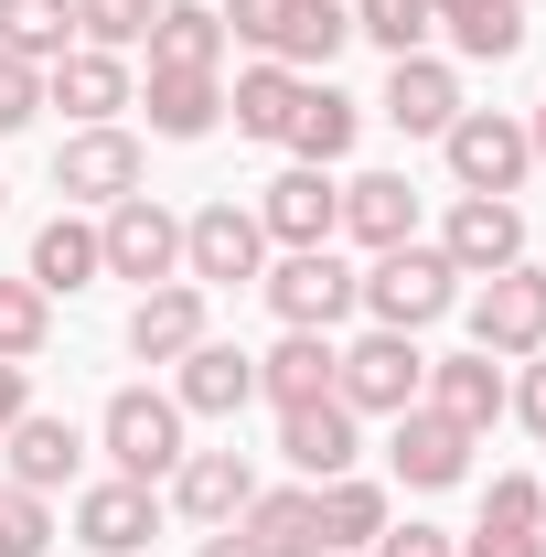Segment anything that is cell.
Here are the masks:
<instances>
[{"mask_svg": "<svg viewBox=\"0 0 546 557\" xmlns=\"http://www.w3.org/2000/svg\"><path fill=\"white\" fill-rule=\"evenodd\" d=\"M353 300L375 311V333H429V322L461 300V269H450L439 247H418V236H408V247H386L375 269L353 278Z\"/></svg>", "mask_w": 546, "mask_h": 557, "instance_id": "6da1fadb", "label": "cell"}, {"mask_svg": "<svg viewBox=\"0 0 546 557\" xmlns=\"http://www.w3.org/2000/svg\"><path fill=\"white\" fill-rule=\"evenodd\" d=\"M418 386H429V354H418V333H364V344L333 354V397L353 418H408Z\"/></svg>", "mask_w": 546, "mask_h": 557, "instance_id": "7a4b0ae2", "label": "cell"}, {"mask_svg": "<svg viewBox=\"0 0 546 557\" xmlns=\"http://www.w3.org/2000/svg\"><path fill=\"white\" fill-rule=\"evenodd\" d=\"M97 440H108V461H119L129 483H172V472H183V397H161V386H119L108 418H97Z\"/></svg>", "mask_w": 546, "mask_h": 557, "instance_id": "3957f363", "label": "cell"}, {"mask_svg": "<svg viewBox=\"0 0 546 557\" xmlns=\"http://www.w3.org/2000/svg\"><path fill=\"white\" fill-rule=\"evenodd\" d=\"M269 269V225H258V205H204L194 225H183V278L194 289H247V278Z\"/></svg>", "mask_w": 546, "mask_h": 557, "instance_id": "277c9868", "label": "cell"}, {"mask_svg": "<svg viewBox=\"0 0 546 557\" xmlns=\"http://www.w3.org/2000/svg\"><path fill=\"white\" fill-rule=\"evenodd\" d=\"M439 150H450L461 194H514V183L536 172V139H525V119H504V108H461V119L439 129Z\"/></svg>", "mask_w": 546, "mask_h": 557, "instance_id": "5b68a950", "label": "cell"}, {"mask_svg": "<svg viewBox=\"0 0 546 557\" xmlns=\"http://www.w3.org/2000/svg\"><path fill=\"white\" fill-rule=\"evenodd\" d=\"M472 354H493V364L504 354H546V269L514 258V269H493L472 289Z\"/></svg>", "mask_w": 546, "mask_h": 557, "instance_id": "8992f818", "label": "cell"}, {"mask_svg": "<svg viewBox=\"0 0 546 557\" xmlns=\"http://www.w3.org/2000/svg\"><path fill=\"white\" fill-rule=\"evenodd\" d=\"M258 289H269V311L289 333H333L343 311H353V269H343L333 247H289L278 269H258Z\"/></svg>", "mask_w": 546, "mask_h": 557, "instance_id": "52a82bcc", "label": "cell"}, {"mask_svg": "<svg viewBox=\"0 0 546 557\" xmlns=\"http://www.w3.org/2000/svg\"><path fill=\"white\" fill-rule=\"evenodd\" d=\"M97 258H108V278H139V289L183 278V214H161L150 194L108 205V225H97Z\"/></svg>", "mask_w": 546, "mask_h": 557, "instance_id": "ba28073f", "label": "cell"}, {"mask_svg": "<svg viewBox=\"0 0 546 557\" xmlns=\"http://www.w3.org/2000/svg\"><path fill=\"white\" fill-rule=\"evenodd\" d=\"M258 225H269V247H333L343 236V183L322 161H289L269 194H258Z\"/></svg>", "mask_w": 546, "mask_h": 557, "instance_id": "9c48e42d", "label": "cell"}, {"mask_svg": "<svg viewBox=\"0 0 546 557\" xmlns=\"http://www.w3.org/2000/svg\"><path fill=\"white\" fill-rule=\"evenodd\" d=\"M54 194L65 205H129L139 194V139L108 119V129H75L65 150H54Z\"/></svg>", "mask_w": 546, "mask_h": 557, "instance_id": "30bf717a", "label": "cell"}, {"mask_svg": "<svg viewBox=\"0 0 546 557\" xmlns=\"http://www.w3.org/2000/svg\"><path fill=\"white\" fill-rule=\"evenodd\" d=\"M439 258L461 278H493L525 258V214H514V194H461L450 205V225H439Z\"/></svg>", "mask_w": 546, "mask_h": 557, "instance_id": "8fae6325", "label": "cell"}, {"mask_svg": "<svg viewBox=\"0 0 546 557\" xmlns=\"http://www.w3.org/2000/svg\"><path fill=\"white\" fill-rule=\"evenodd\" d=\"M75 536L97 557H139L161 536V483H129V472H108V483L75 493Z\"/></svg>", "mask_w": 546, "mask_h": 557, "instance_id": "7c38bea8", "label": "cell"}, {"mask_svg": "<svg viewBox=\"0 0 546 557\" xmlns=\"http://www.w3.org/2000/svg\"><path fill=\"white\" fill-rule=\"evenodd\" d=\"M258 504V472H247V450H183V472H172V515L183 525H236Z\"/></svg>", "mask_w": 546, "mask_h": 557, "instance_id": "4fadbf2b", "label": "cell"}, {"mask_svg": "<svg viewBox=\"0 0 546 557\" xmlns=\"http://www.w3.org/2000/svg\"><path fill=\"white\" fill-rule=\"evenodd\" d=\"M418 408H439L450 418V429H493V418L514 408V386H504V364H493V354H439V364H429V386H418Z\"/></svg>", "mask_w": 546, "mask_h": 557, "instance_id": "5bb4252c", "label": "cell"}, {"mask_svg": "<svg viewBox=\"0 0 546 557\" xmlns=\"http://www.w3.org/2000/svg\"><path fill=\"white\" fill-rule=\"evenodd\" d=\"M353 429L364 418L343 408V397H311V408H278V450H289L300 483H333V472H353V450H364Z\"/></svg>", "mask_w": 546, "mask_h": 557, "instance_id": "9a60e30c", "label": "cell"}, {"mask_svg": "<svg viewBox=\"0 0 546 557\" xmlns=\"http://www.w3.org/2000/svg\"><path fill=\"white\" fill-rule=\"evenodd\" d=\"M386 461H397V483L408 493H450L472 472V429H450L439 408H408L397 418V440H386Z\"/></svg>", "mask_w": 546, "mask_h": 557, "instance_id": "2e32d148", "label": "cell"}, {"mask_svg": "<svg viewBox=\"0 0 546 557\" xmlns=\"http://www.w3.org/2000/svg\"><path fill=\"white\" fill-rule=\"evenodd\" d=\"M44 97H54L65 119H86V129H108V119L129 108V65H119V54H97V44H65V54L44 65Z\"/></svg>", "mask_w": 546, "mask_h": 557, "instance_id": "e0dca14e", "label": "cell"}, {"mask_svg": "<svg viewBox=\"0 0 546 557\" xmlns=\"http://www.w3.org/2000/svg\"><path fill=\"white\" fill-rule=\"evenodd\" d=\"M194 344H204V289H194V278L139 289V311H129V354L139 364H183Z\"/></svg>", "mask_w": 546, "mask_h": 557, "instance_id": "ac0fdd59", "label": "cell"}, {"mask_svg": "<svg viewBox=\"0 0 546 557\" xmlns=\"http://www.w3.org/2000/svg\"><path fill=\"white\" fill-rule=\"evenodd\" d=\"M353 129H364V108H353V97H343L333 75H300V97H289V161H322V172H333L343 150H353Z\"/></svg>", "mask_w": 546, "mask_h": 557, "instance_id": "d6986e66", "label": "cell"}, {"mask_svg": "<svg viewBox=\"0 0 546 557\" xmlns=\"http://www.w3.org/2000/svg\"><path fill=\"white\" fill-rule=\"evenodd\" d=\"M386 119L408 139H439L461 119V75L439 65V54H397V65H386Z\"/></svg>", "mask_w": 546, "mask_h": 557, "instance_id": "ffe728a7", "label": "cell"}, {"mask_svg": "<svg viewBox=\"0 0 546 557\" xmlns=\"http://www.w3.org/2000/svg\"><path fill=\"white\" fill-rule=\"evenodd\" d=\"M172 397H183V418H236L247 397H258V354H236V344H194L183 354V375H172Z\"/></svg>", "mask_w": 546, "mask_h": 557, "instance_id": "44dd1931", "label": "cell"}, {"mask_svg": "<svg viewBox=\"0 0 546 557\" xmlns=\"http://www.w3.org/2000/svg\"><path fill=\"white\" fill-rule=\"evenodd\" d=\"M343 236L353 247H408L418 236V194H408V172H364V183H343Z\"/></svg>", "mask_w": 546, "mask_h": 557, "instance_id": "7402d4cb", "label": "cell"}, {"mask_svg": "<svg viewBox=\"0 0 546 557\" xmlns=\"http://www.w3.org/2000/svg\"><path fill=\"white\" fill-rule=\"evenodd\" d=\"M0 440H11V483H22V493H54V483H75V461H86V440H75V418H54V408L11 418Z\"/></svg>", "mask_w": 546, "mask_h": 557, "instance_id": "603a6c76", "label": "cell"}, {"mask_svg": "<svg viewBox=\"0 0 546 557\" xmlns=\"http://www.w3.org/2000/svg\"><path fill=\"white\" fill-rule=\"evenodd\" d=\"M214 65H225L214 0H161V22H150V75H214Z\"/></svg>", "mask_w": 546, "mask_h": 557, "instance_id": "cb8c5ba5", "label": "cell"}, {"mask_svg": "<svg viewBox=\"0 0 546 557\" xmlns=\"http://www.w3.org/2000/svg\"><path fill=\"white\" fill-rule=\"evenodd\" d=\"M258 397H269V408L333 397V333H278V344L258 354Z\"/></svg>", "mask_w": 546, "mask_h": 557, "instance_id": "d4e9b609", "label": "cell"}, {"mask_svg": "<svg viewBox=\"0 0 546 557\" xmlns=\"http://www.w3.org/2000/svg\"><path fill=\"white\" fill-rule=\"evenodd\" d=\"M311 515H322V557L333 547H375L397 515H386V483H364V472H333V483H311Z\"/></svg>", "mask_w": 546, "mask_h": 557, "instance_id": "484cf974", "label": "cell"}, {"mask_svg": "<svg viewBox=\"0 0 546 557\" xmlns=\"http://www.w3.org/2000/svg\"><path fill=\"white\" fill-rule=\"evenodd\" d=\"M236 536H247L258 557H322V515H311V483L258 493V504L236 515Z\"/></svg>", "mask_w": 546, "mask_h": 557, "instance_id": "4316f807", "label": "cell"}, {"mask_svg": "<svg viewBox=\"0 0 546 557\" xmlns=\"http://www.w3.org/2000/svg\"><path fill=\"white\" fill-rule=\"evenodd\" d=\"M33 289L44 300H65V289H86V278H108V258H97V225H75V214H54L44 236H33Z\"/></svg>", "mask_w": 546, "mask_h": 557, "instance_id": "83f0119b", "label": "cell"}, {"mask_svg": "<svg viewBox=\"0 0 546 557\" xmlns=\"http://www.w3.org/2000/svg\"><path fill=\"white\" fill-rule=\"evenodd\" d=\"M343 44H353V0H289V33H278L289 75H333Z\"/></svg>", "mask_w": 546, "mask_h": 557, "instance_id": "f1b7e54d", "label": "cell"}, {"mask_svg": "<svg viewBox=\"0 0 546 557\" xmlns=\"http://www.w3.org/2000/svg\"><path fill=\"white\" fill-rule=\"evenodd\" d=\"M139 108H150V139H204L214 119H225V86H214V75H150Z\"/></svg>", "mask_w": 546, "mask_h": 557, "instance_id": "f546056e", "label": "cell"}, {"mask_svg": "<svg viewBox=\"0 0 546 557\" xmlns=\"http://www.w3.org/2000/svg\"><path fill=\"white\" fill-rule=\"evenodd\" d=\"M65 44H75V0H0V54L54 65Z\"/></svg>", "mask_w": 546, "mask_h": 557, "instance_id": "4dcf8cb0", "label": "cell"}, {"mask_svg": "<svg viewBox=\"0 0 546 557\" xmlns=\"http://www.w3.org/2000/svg\"><path fill=\"white\" fill-rule=\"evenodd\" d=\"M289 97H300V75L278 65V54H269V65H247V75H236V97H225L236 139H278V129H289Z\"/></svg>", "mask_w": 546, "mask_h": 557, "instance_id": "1f68e13d", "label": "cell"}, {"mask_svg": "<svg viewBox=\"0 0 546 557\" xmlns=\"http://www.w3.org/2000/svg\"><path fill=\"white\" fill-rule=\"evenodd\" d=\"M54 333V300L33 289V278H0V364H33Z\"/></svg>", "mask_w": 546, "mask_h": 557, "instance_id": "d6a6232c", "label": "cell"}, {"mask_svg": "<svg viewBox=\"0 0 546 557\" xmlns=\"http://www.w3.org/2000/svg\"><path fill=\"white\" fill-rule=\"evenodd\" d=\"M150 22H161V0H75V33H86L97 54H129V44H150Z\"/></svg>", "mask_w": 546, "mask_h": 557, "instance_id": "836d02e7", "label": "cell"}, {"mask_svg": "<svg viewBox=\"0 0 546 557\" xmlns=\"http://www.w3.org/2000/svg\"><path fill=\"white\" fill-rule=\"evenodd\" d=\"M353 33L386 44V65H397V54H418V44L439 33V22H429V0H353Z\"/></svg>", "mask_w": 546, "mask_h": 557, "instance_id": "e575fe53", "label": "cell"}, {"mask_svg": "<svg viewBox=\"0 0 546 557\" xmlns=\"http://www.w3.org/2000/svg\"><path fill=\"white\" fill-rule=\"evenodd\" d=\"M536 525H546V483L493 472V493H482V536H536Z\"/></svg>", "mask_w": 546, "mask_h": 557, "instance_id": "d590c367", "label": "cell"}, {"mask_svg": "<svg viewBox=\"0 0 546 557\" xmlns=\"http://www.w3.org/2000/svg\"><path fill=\"white\" fill-rule=\"evenodd\" d=\"M44 547H54V504L0 483V557H44Z\"/></svg>", "mask_w": 546, "mask_h": 557, "instance_id": "8d00e7d4", "label": "cell"}, {"mask_svg": "<svg viewBox=\"0 0 546 557\" xmlns=\"http://www.w3.org/2000/svg\"><path fill=\"white\" fill-rule=\"evenodd\" d=\"M214 22H225V44H258V54H278V33H289V0H225Z\"/></svg>", "mask_w": 546, "mask_h": 557, "instance_id": "74e56055", "label": "cell"}, {"mask_svg": "<svg viewBox=\"0 0 546 557\" xmlns=\"http://www.w3.org/2000/svg\"><path fill=\"white\" fill-rule=\"evenodd\" d=\"M33 108H44V65L0 54V139H11V129H33Z\"/></svg>", "mask_w": 546, "mask_h": 557, "instance_id": "f35d334b", "label": "cell"}, {"mask_svg": "<svg viewBox=\"0 0 546 557\" xmlns=\"http://www.w3.org/2000/svg\"><path fill=\"white\" fill-rule=\"evenodd\" d=\"M375 557H461V547H450L439 525H386V536H375Z\"/></svg>", "mask_w": 546, "mask_h": 557, "instance_id": "ab89813d", "label": "cell"}, {"mask_svg": "<svg viewBox=\"0 0 546 557\" xmlns=\"http://www.w3.org/2000/svg\"><path fill=\"white\" fill-rule=\"evenodd\" d=\"M514 418H525V429H536V440H546V354H536V364H525V386H514Z\"/></svg>", "mask_w": 546, "mask_h": 557, "instance_id": "60d3db41", "label": "cell"}, {"mask_svg": "<svg viewBox=\"0 0 546 557\" xmlns=\"http://www.w3.org/2000/svg\"><path fill=\"white\" fill-rule=\"evenodd\" d=\"M482 11H504V0H429V22H439V33H450V44H461V33H472Z\"/></svg>", "mask_w": 546, "mask_h": 557, "instance_id": "b9f144b4", "label": "cell"}, {"mask_svg": "<svg viewBox=\"0 0 546 557\" xmlns=\"http://www.w3.org/2000/svg\"><path fill=\"white\" fill-rule=\"evenodd\" d=\"M33 418V364H0V429Z\"/></svg>", "mask_w": 546, "mask_h": 557, "instance_id": "7bdbcfd3", "label": "cell"}, {"mask_svg": "<svg viewBox=\"0 0 546 557\" xmlns=\"http://www.w3.org/2000/svg\"><path fill=\"white\" fill-rule=\"evenodd\" d=\"M461 557H546V536H482V525H472V547H461Z\"/></svg>", "mask_w": 546, "mask_h": 557, "instance_id": "ee69618b", "label": "cell"}, {"mask_svg": "<svg viewBox=\"0 0 546 557\" xmlns=\"http://www.w3.org/2000/svg\"><path fill=\"white\" fill-rule=\"evenodd\" d=\"M194 557H258V547H247L236 525H214V536H204V547H194Z\"/></svg>", "mask_w": 546, "mask_h": 557, "instance_id": "f6af8a7d", "label": "cell"}, {"mask_svg": "<svg viewBox=\"0 0 546 557\" xmlns=\"http://www.w3.org/2000/svg\"><path fill=\"white\" fill-rule=\"evenodd\" d=\"M525 139H536V161H546V108H536V129H525Z\"/></svg>", "mask_w": 546, "mask_h": 557, "instance_id": "bcb514c9", "label": "cell"}]
</instances>
